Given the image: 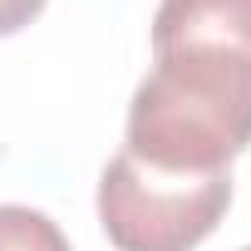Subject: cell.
Wrapping results in <instances>:
<instances>
[{
    "instance_id": "6da1fadb",
    "label": "cell",
    "mask_w": 251,
    "mask_h": 251,
    "mask_svg": "<svg viewBox=\"0 0 251 251\" xmlns=\"http://www.w3.org/2000/svg\"><path fill=\"white\" fill-rule=\"evenodd\" d=\"M251 143V0H158L153 69L123 153L163 173H231Z\"/></svg>"
},
{
    "instance_id": "3957f363",
    "label": "cell",
    "mask_w": 251,
    "mask_h": 251,
    "mask_svg": "<svg viewBox=\"0 0 251 251\" xmlns=\"http://www.w3.org/2000/svg\"><path fill=\"white\" fill-rule=\"evenodd\" d=\"M0 251H69V236L35 207L0 202Z\"/></svg>"
},
{
    "instance_id": "5b68a950",
    "label": "cell",
    "mask_w": 251,
    "mask_h": 251,
    "mask_svg": "<svg viewBox=\"0 0 251 251\" xmlns=\"http://www.w3.org/2000/svg\"><path fill=\"white\" fill-rule=\"evenodd\" d=\"M241 251H251V246H241Z\"/></svg>"
},
{
    "instance_id": "7a4b0ae2",
    "label": "cell",
    "mask_w": 251,
    "mask_h": 251,
    "mask_svg": "<svg viewBox=\"0 0 251 251\" xmlns=\"http://www.w3.org/2000/svg\"><path fill=\"white\" fill-rule=\"evenodd\" d=\"M231 207V173H163L113 153L99 177V226L118 251H192Z\"/></svg>"
},
{
    "instance_id": "277c9868",
    "label": "cell",
    "mask_w": 251,
    "mask_h": 251,
    "mask_svg": "<svg viewBox=\"0 0 251 251\" xmlns=\"http://www.w3.org/2000/svg\"><path fill=\"white\" fill-rule=\"evenodd\" d=\"M45 5H50V0H0V35L25 30V25H30Z\"/></svg>"
}]
</instances>
